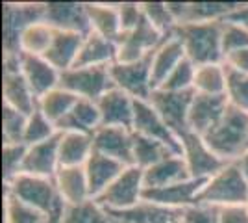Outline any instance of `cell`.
Here are the masks:
<instances>
[{
    "label": "cell",
    "mask_w": 248,
    "mask_h": 223,
    "mask_svg": "<svg viewBox=\"0 0 248 223\" xmlns=\"http://www.w3.org/2000/svg\"><path fill=\"white\" fill-rule=\"evenodd\" d=\"M195 73H197V65L186 58L172 73L167 76V80L159 87L167 89V91H193Z\"/></svg>",
    "instance_id": "44"
},
{
    "label": "cell",
    "mask_w": 248,
    "mask_h": 223,
    "mask_svg": "<svg viewBox=\"0 0 248 223\" xmlns=\"http://www.w3.org/2000/svg\"><path fill=\"white\" fill-rule=\"evenodd\" d=\"M228 69L224 62L220 64L198 65L195 73L193 91L200 95H226Z\"/></svg>",
    "instance_id": "32"
},
{
    "label": "cell",
    "mask_w": 248,
    "mask_h": 223,
    "mask_svg": "<svg viewBox=\"0 0 248 223\" xmlns=\"http://www.w3.org/2000/svg\"><path fill=\"white\" fill-rule=\"evenodd\" d=\"M111 82L115 87L123 89L124 93L135 101H148L154 91L152 82V56L139 62H115L109 67Z\"/></svg>",
    "instance_id": "8"
},
{
    "label": "cell",
    "mask_w": 248,
    "mask_h": 223,
    "mask_svg": "<svg viewBox=\"0 0 248 223\" xmlns=\"http://www.w3.org/2000/svg\"><path fill=\"white\" fill-rule=\"evenodd\" d=\"M4 191L15 195L17 199L33 206L35 210H39L45 216L63 212V208H65V203L62 201V197L58 193L54 179L21 173L4 184Z\"/></svg>",
    "instance_id": "4"
},
{
    "label": "cell",
    "mask_w": 248,
    "mask_h": 223,
    "mask_svg": "<svg viewBox=\"0 0 248 223\" xmlns=\"http://www.w3.org/2000/svg\"><path fill=\"white\" fill-rule=\"evenodd\" d=\"M98 110H100V119L104 127H134V114H135V99L124 93L119 87H111L104 93L98 101Z\"/></svg>",
    "instance_id": "19"
},
{
    "label": "cell",
    "mask_w": 248,
    "mask_h": 223,
    "mask_svg": "<svg viewBox=\"0 0 248 223\" xmlns=\"http://www.w3.org/2000/svg\"><path fill=\"white\" fill-rule=\"evenodd\" d=\"M184 212L186 210H178V208H170L165 205L143 199L128 210L109 214L123 223H182Z\"/></svg>",
    "instance_id": "22"
},
{
    "label": "cell",
    "mask_w": 248,
    "mask_h": 223,
    "mask_svg": "<svg viewBox=\"0 0 248 223\" xmlns=\"http://www.w3.org/2000/svg\"><path fill=\"white\" fill-rule=\"evenodd\" d=\"M60 168H62V164H60V134H56L54 138L46 139V141L28 145L21 173L54 179V175L58 173Z\"/></svg>",
    "instance_id": "17"
},
{
    "label": "cell",
    "mask_w": 248,
    "mask_h": 223,
    "mask_svg": "<svg viewBox=\"0 0 248 223\" xmlns=\"http://www.w3.org/2000/svg\"><path fill=\"white\" fill-rule=\"evenodd\" d=\"M46 216L4 191V223H43Z\"/></svg>",
    "instance_id": "37"
},
{
    "label": "cell",
    "mask_w": 248,
    "mask_h": 223,
    "mask_svg": "<svg viewBox=\"0 0 248 223\" xmlns=\"http://www.w3.org/2000/svg\"><path fill=\"white\" fill-rule=\"evenodd\" d=\"M143 175H145V190L163 188V186H170L176 182L191 179L182 154H170L169 158L157 162L152 168L143 170Z\"/></svg>",
    "instance_id": "29"
},
{
    "label": "cell",
    "mask_w": 248,
    "mask_h": 223,
    "mask_svg": "<svg viewBox=\"0 0 248 223\" xmlns=\"http://www.w3.org/2000/svg\"><path fill=\"white\" fill-rule=\"evenodd\" d=\"M220 47L222 56L226 58L230 54L248 49V26L243 22L222 21L220 26Z\"/></svg>",
    "instance_id": "39"
},
{
    "label": "cell",
    "mask_w": 248,
    "mask_h": 223,
    "mask_svg": "<svg viewBox=\"0 0 248 223\" xmlns=\"http://www.w3.org/2000/svg\"><path fill=\"white\" fill-rule=\"evenodd\" d=\"M220 223H248V205H233L218 208Z\"/></svg>",
    "instance_id": "47"
},
{
    "label": "cell",
    "mask_w": 248,
    "mask_h": 223,
    "mask_svg": "<svg viewBox=\"0 0 248 223\" xmlns=\"http://www.w3.org/2000/svg\"><path fill=\"white\" fill-rule=\"evenodd\" d=\"M56 134H60L58 127L43 114L39 108H35L28 116L26 130H24V143L26 145H35V143L46 141V139L54 138Z\"/></svg>",
    "instance_id": "38"
},
{
    "label": "cell",
    "mask_w": 248,
    "mask_h": 223,
    "mask_svg": "<svg viewBox=\"0 0 248 223\" xmlns=\"http://www.w3.org/2000/svg\"><path fill=\"white\" fill-rule=\"evenodd\" d=\"M54 182H56L58 193H60L62 201L65 203V206L67 205H80L83 201L93 199L83 166H78V168L62 166L58 173L54 175Z\"/></svg>",
    "instance_id": "24"
},
{
    "label": "cell",
    "mask_w": 248,
    "mask_h": 223,
    "mask_svg": "<svg viewBox=\"0 0 248 223\" xmlns=\"http://www.w3.org/2000/svg\"><path fill=\"white\" fill-rule=\"evenodd\" d=\"M83 37H85L83 34L56 30V35H54L50 49H48V52L45 54V58L60 73L73 69L74 65H76V60H78L80 49H82Z\"/></svg>",
    "instance_id": "27"
},
{
    "label": "cell",
    "mask_w": 248,
    "mask_h": 223,
    "mask_svg": "<svg viewBox=\"0 0 248 223\" xmlns=\"http://www.w3.org/2000/svg\"><path fill=\"white\" fill-rule=\"evenodd\" d=\"M224 65L232 71H237V73L248 74V49L237 51V52L230 54L224 58Z\"/></svg>",
    "instance_id": "48"
},
{
    "label": "cell",
    "mask_w": 248,
    "mask_h": 223,
    "mask_svg": "<svg viewBox=\"0 0 248 223\" xmlns=\"http://www.w3.org/2000/svg\"><path fill=\"white\" fill-rule=\"evenodd\" d=\"M117 62V41L89 32L83 37L82 49L74 67H109Z\"/></svg>",
    "instance_id": "25"
},
{
    "label": "cell",
    "mask_w": 248,
    "mask_h": 223,
    "mask_svg": "<svg viewBox=\"0 0 248 223\" xmlns=\"http://www.w3.org/2000/svg\"><path fill=\"white\" fill-rule=\"evenodd\" d=\"M135 134H141L146 138L159 139L176 153H182L180 138L176 136L167 123L161 119V116L155 112V108L148 101H135V114H134V127Z\"/></svg>",
    "instance_id": "16"
},
{
    "label": "cell",
    "mask_w": 248,
    "mask_h": 223,
    "mask_svg": "<svg viewBox=\"0 0 248 223\" xmlns=\"http://www.w3.org/2000/svg\"><path fill=\"white\" fill-rule=\"evenodd\" d=\"M91 32L117 41L121 37V17L117 2H85Z\"/></svg>",
    "instance_id": "26"
},
{
    "label": "cell",
    "mask_w": 248,
    "mask_h": 223,
    "mask_svg": "<svg viewBox=\"0 0 248 223\" xmlns=\"http://www.w3.org/2000/svg\"><path fill=\"white\" fill-rule=\"evenodd\" d=\"M93 151V134L60 132V164L62 166H67V168L85 166Z\"/></svg>",
    "instance_id": "31"
},
{
    "label": "cell",
    "mask_w": 248,
    "mask_h": 223,
    "mask_svg": "<svg viewBox=\"0 0 248 223\" xmlns=\"http://www.w3.org/2000/svg\"><path fill=\"white\" fill-rule=\"evenodd\" d=\"M235 164H237V168H239V171L243 173V177L248 181V149L239 156L237 160H235Z\"/></svg>",
    "instance_id": "49"
},
{
    "label": "cell",
    "mask_w": 248,
    "mask_h": 223,
    "mask_svg": "<svg viewBox=\"0 0 248 223\" xmlns=\"http://www.w3.org/2000/svg\"><path fill=\"white\" fill-rule=\"evenodd\" d=\"M180 147H182L180 154L186 160L191 179H197V181H207L209 177H213L215 173L222 170L226 164H230V162L218 158L211 151L204 136L191 132V130H187L180 136Z\"/></svg>",
    "instance_id": "7"
},
{
    "label": "cell",
    "mask_w": 248,
    "mask_h": 223,
    "mask_svg": "<svg viewBox=\"0 0 248 223\" xmlns=\"http://www.w3.org/2000/svg\"><path fill=\"white\" fill-rule=\"evenodd\" d=\"M167 6L172 13L176 24H184V22L224 21L241 6V2H226V0L180 2V0H169Z\"/></svg>",
    "instance_id": "13"
},
{
    "label": "cell",
    "mask_w": 248,
    "mask_h": 223,
    "mask_svg": "<svg viewBox=\"0 0 248 223\" xmlns=\"http://www.w3.org/2000/svg\"><path fill=\"white\" fill-rule=\"evenodd\" d=\"M248 203V181L239 171L235 162L226 164L222 170L204 181L198 193L197 205H206L213 208H224L233 205Z\"/></svg>",
    "instance_id": "3"
},
{
    "label": "cell",
    "mask_w": 248,
    "mask_h": 223,
    "mask_svg": "<svg viewBox=\"0 0 248 223\" xmlns=\"http://www.w3.org/2000/svg\"><path fill=\"white\" fill-rule=\"evenodd\" d=\"M100 125H102V119H100V110H98L96 101L78 99L76 104L73 106V110L63 117L56 127H58V132H85V134H93Z\"/></svg>",
    "instance_id": "30"
},
{
    "label": "cell",
    "mask_w": 248,
    "mask_h": 223,
    "mask_svg": "<svg viewBox=\"0 0 248 223\" xmlns=\"http://www.w3.org/2000/svg\"><path fill=\"white\" fill-rule=\"evenodd\" d=\"M141 10H143V17L157 32L163 35H172L178 24H176L167 2H141Z\"/></svg>",
    "instance_id": "40"
},
{
    "label": "cell",
    "mask_w": 248,
    "mask_h": 223,
    "mask_svg": "<svg viewBox=\"0 0 248 223\" xmlns=\"http://www.w3.org/2000/svg\"><path fill=\"white\" fill-rule=\"evenodd\" d=\"M195 91H167L157 87L152 91L148 103L155 108L167 127L180 138L189 130V108L193 103Z\"/></svg>",
    "instance_id": "10"
},
{
    "label": "cell",
    "mask_w": 248,
    "mask_h": 223,
    "mask_svg": "<svg viewBox=\"0 0 248 223\" xmlns=\"http://www.w3.org/2000/svg\"><path fill=\"white\" fill-rule=\"evenodd\" d=\"M28 116L2 104V143H24Z\"/></svg>",
    "instance_id": "41"
},
{
    "label": "cell",
    "mask_w": 248,
    "mask_h": 223,
    "mask_svg": "<svg viewBox=\"0 0 248 223\" xmlns=\"http://www.w3.org/2000/svg\"><path fill=\"white\" fill-rule=\"evenodd\" d=\"M54 35H56V30L52 28L48 22H31L21 35V54L45 56V54L48 52V49H50Z\"/></svg>",
    "instance_id": "36"
},
{
    "label": "cell",
    "mask_w": 248,
    "mask_h": 223,
    "mask_svg": "<svg viewBox=\"0 0 248 223\" xmlns=\"http://www.w3.org/2000/svg\"><path fill=\"white\" fill-rule=\"evenodd\" d=\"M43 21L48 22L54 30H62V32H76L83 35L91 32L85 2H62V0L45 2Z\"/></svg>",
    "instance_id": "14"
},
{
    "label": "cell",
    "mask_w": 248,
    "mask_h": 223,
    "mask_svg": "<svg viewBox=\"0 0 248 223\" xmlns=\"http://www.w3.org/2000/svg\"><path fill=\"white\" fill-rule=\"evenodd\" d=\"M76 101H78V97L73 95L71 91H67L62 86H58L56 89H52V91L37 99V108L50 119L54 125H58L63 117L73 110Z\"/></svg>",
    "instance_id": "34"
},
{
    "label": "cell",
    "mask_w": 248,
    "mask_h": 223,
    "mask_svg": "<svg viewBox=\"0 0 248 223\" xmlns=\"http://www.w3.org/2000/svg\"><path fill=\"white\" fill-rule=\"evenodd\" d=\"M113 223H123V222H119V220H115V218H113Z\"/></svg>",
    "instance_id": "51"
},
{
    "label": "cell",
    "mask_w": 248,
    "mask_h": 223,
    "mask_svg": "<svg viewBox=\"0 0 248 223\" xmlns=\"http://www.w3.org/2000/svg\"><path fill=\"white\" fill-rule=\"evenodd\" d=\"M228 104L226 95H200L195 93L189 108V130L206 136L222 119Z\"/></svg>",
    "instance_id": "18"
},
{
    "label": "cell",
    "mask_w": 248,
    "mask_h": 223,
    "mask_svg": "<svg viewBox=\"0 0 248 223\" xmlns=\"http://www.w3.org/2000/svg\"><path fill=\"white\" fill-rule=\"evenodd\" d=\"M204 139L218 158L235 162L248 149V114L239 108L228 106L222 119Z\"/></svg>",
    "instance_id": "2"
},
{
    "label": "cell",
    "mask_w": 248,
    "mask_h": 223,
    "mask_svg": "<svg viewBox=\"0 0 248 223\" xmlns=\"http://www.w3.org/2000/svg\"><path fill=\"white\" fill-rule=\"evenodd\" d=\"M169 35H163L155 30L150 22L143 17V21L130 32L121 34L117 39V62H139L152 56L155 49L163 43V39Z\"/></svg>",
    "instance_id": "11"
},
{
    "label": "cell",
    "mask_w": 248,
    "mask_h": 223,
    "mask_svg": "<svg viewBox=\"0 0 248 223\" xmlns=\"http://www.w3.org/2000/svg\"><path fill=\"white\" fill-rule=\"evenodd\" d=\"M62 223H113V216L96 199L80 205H67L63 208Z\"/></svg>",
    "instance_id": "35"
},
{
    "label": "cell",
    "mask_w": 248,
    "mask_h": 223,
    "mask_svg": "<svg viewBox=\"0 0 248 223\" xmlns=\"http://www.w3.org/2000/svg\"><path fill=\"white\" fill-rule=\"evenodd\" d=\"M45 2H4L2 6V49L4 58L21 56V35L31 22L43 21Z\"/></svg>",
    "instance_id": "5"
},
{
    "label": "cell",
    "mask_w": 248,
    "mask_h": 223,
    "mask_svg": "<svg viewBox=\"0 0 248 223\" xmlns=\"http://www.w3.org/2000/svg\"><path fill=\"white\" fill-rule=\"evenodd\" d=\"M109 67H73L62 73L60 86L78 99L98 101L108 89L113 87Z\"/></svg>",
    "instance_id": "9"
},
{
    "label": "cell",
    "mask_w": 248,
    "mask_h": 223,
    "mask_svg": "<svg viewBox=\"0 0 248 223\" xmlns=\"http://www.w3.org/2000/svg\"><path fill=\"white\" fill-rule=\"evenodd\" d=\"M26 143H2V170H4V184L21 175L24 156H26Z\"/></svg>",
    "instance_id": "43"
},
{
    "label": "cell",
    "mask_w": 248,
    "mask_h": 223,
    "mask_svg": "<svg viewBox=\"0 0 248 223\" xmlns=\"http://www.w3.org/2000/svg\"><path fill=\"white\" fill-rule=\"evenodd\" d=\"M19 67H21L22 76L26 78V82H28V86L33 91V95L37 97V99L60 86L62 73L45 56L21 54Z\"/></svg>",
    "instance_id": "20"
},
{
    "label": "cell",
    "mask_w": 248,
    "mask_h": 223,
    "mask_svg": "<svg viewBox=\"0 0 248 223\" xmlns=\"http://www.w3.org/2000/svg\"><path fill=\"white\" fill-rule=\"evenodd\" d=\"M247 205H248V203H247Z\"/></svg>",
    "instance_id": "52"
},
{
    "label": "cell",
    "mask_w": 248,
    "mask_h": 223,
    "mask_svg": "<svg viewBox=\"0 0 248 223\" xmlns=\"http://www.w3.org/2000/svg\"><path fill=\"white\" fill-rule=\"evenodd\" d=\"M226 99L230 106L239 108L248 114V74L228 69Z\"/></svg>",
    "instance_id": "42"
},
{
    "label": "cell",
    "mask_w": 248,
    "mask_h": 223,
    "mask_svg": "<svg viewBox=\"0 0 248 223\" xmlns=\"http://www.w3.org/2000/svg\"><path fill=\"white\" fill-rule=\"evenodd\" d=\"M170 154H180V153H176L174 149H170L159 139L146 138L134 132V166L148 170L157 162L169 158Z\"/></svg>",
    "instance_id": "33"
},
{
    "label": "cell",
    "mask_w": 248,
    "mask_h": 223,
    "mask_svg": "<svg viewBox=\"0 0 248 223\" xmlns=\"http://www.w3.org/2000/svg\"><path fill=\"white\" fill-rule=\"evenodd\" d=\"M93 147L124 166H134V130L130 128L100 125L93 132Z\"/></svg>",
    "instance_id": "15"
},
{
    "label": "cell",
    "mask_w": 248,
    "mask_h": 223,
    "mask_svg": "<svg viewBox=\"0 0 248 223\" xmlns=\"http://www.w3.org/2000/svg\"><path fill=\"white\" fill-rule=\"evenodd\" d=\"M186 51L174 35H169L152 52V82L154 89L167 80V76L186 60Z\"/></svg>",
    "instance_id": "28"
},
{
    "label": "cell",
    "mask_w": 248,
    "mask_h": 223,
    "mask_svg": "<svg viewBox=\"0 0 248 223\" xmlns=\"http://www.w3.org/2000/svg\"><path fill=\"white\" fill-rule=\"evenodd\" d=\"M220 26L222 21L211 22H184L174 28V35L182 43L187 60L197 65L220 64L224 62L220 47Z\"/></svg>",
    "instance_id": "1"
},
{
    "label": "cell",
    "mask_w": 248,
    "mask_h": 223,
    "mask_svg": "<svg viewBox=\"0 0 248 223\" xmlns=\"http://www.w3.org/2000/svg\"><path fill=\"white\" fill-rule=\"evenodd\" d=\"M21 56L19 58H4V73H2V104L22 114L30 116L37 108V97L33 95L26 78L22 76Z\"/></svg>",
    "instance_id": "12"
},
{
    "label": "cell",
    "mask_w": 248,
    "mask_h": 223,
    "mask_svg": "<svg viewBox=\"0 0 248 223\" xmlns=\"http://www.w3.org/2000/svg\"><path fill=\"white\" fill-rule=\"evenodd\" d=\"M119 6V17H121V30L130 32L139 22L143 21V10L141 2H117Z\"/></svg>",
    "instance_id": "45"
},
{
    "label": "cell",
    "mask_w": 248,
    "mask_h": 223,
    "mask_svg": "<svg viewBox=\"0 0 248 223\" xmlns=\"http://www.w3.org/2000/svg\"><path fill=\"white\" fill-rule=\"evenodd\" d=\"M143 193H145L143 170L137 166H126L123 173L96 197V201L109 212H121L143 201Z\"/></svg>",
    "instance_id": "6"
},
{
    "label": "cell",
    "mask_w": 248,
    "mask_h": 223,
    "mask_svg": "<svg viewBox=\"0 0 248 223\" xmlns=\"http://www.w3.org/2000/svg\"><path fill=\"white\" fill-rule=\"evenodd\" d=\"M123 162L115 158H109L102 153L93 151V154L85 162L83 170H85V177H87V184H89V191L91 197L96 199L111 182L124 171Z\"/></svg>",
    "instance_id": "23"
},
{
    "label": "cell",
    "mask_w": 248,
    "mask_h": 223,
    "mask_svg": "<svg viewBox=\"0 0 248 223\" xmlns=\"http://www.w3.org/2000/svg\"><path fill=\"white\" fill-rule=\"evenodd\" d=\"M204 186V181H197V179H187V181L176 182L170 186H163V188H152V190H145L143 199L148 201L159 203L170 208H178V210H186L189 206L197 205L198 193Z\"/></svg>",
    "instance_id": "21"
},
{
    "label": "cell",
    "mask_w": 248,
    "mask_h": 223,
    "mask_svg": "<svg viewBox=\"0 0 248 223\" xmlns=\"http://www.w3.org/2000/svg\"><path fill=\"white\" fill-rule=\"evenodd\" d=\"M182 223H220L218 222V208L206 205H193L186 208Z\"/></svg>",
    "instance_id": "46"
},
{
    "label": "cell",
    "mask_w": 248,
    "mask_h": 223,
    "mask_svg": "<svg viewBox=\"0 0 248 223\" xmlns=\"http://www.w3.org/2000/svg\"><path fill=\"white\" fill-rule=\"evenodd\" d=\"M62 214L63 212H58V214H52V216H46V220L43 223H62Z\"/></svg>",
    "instance_id": "50"
}]
</instances>
